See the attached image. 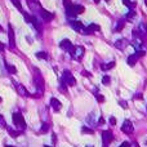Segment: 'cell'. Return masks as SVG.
<instances>
[{"mask_svg": "<svg viewBox=\"0 0 147 147\" xmlns=\"http://www.w3.org/2000/svg\"><path fill=\"white\" fill-rule=\"evenodd\" d=\"M68 52L71 54L72 58H75L76 61H80L81 57L84 56V53H85V49H84V47H81V45H72Z\"/></svg>", "mask_w": 147, "mask_h": 147, "instance_id": "obj_1", "label": "cell"}, {"mask_svg": "<svg viewBox=\"0 0 147 147\" xmlns=\"http://www.w3.org/2000/svg\"><path fill=\"white\" fill-rule=\"evenodd\" d=\"M12 117H13L14 125L17 128H20V130L26 129V121H25V119H23V116H22L21 112H14L13 115H12Z\"/></svg>", "mask_w": 147, "mask_h": 147, "instance_id": "obj_2", "label": "cell"}, {"mask_svg": "<svg viewBox=\"0 0 147 147\" xmlns=\"http://www.w3.org/2000/svg\"><path fill=\"white\" fill-rule=\"evenodd\" d=\"M34 83H35V85H36V88H37V90H39V93H41V92L44 90V80H43V78H41V75H40V71H39L37 68H35Z\"/></svg>", "mask_w": 147, "mask_h": 147, "instance_id": "obj_3", "label": "cell"}, {"mask_svg": "<svg viewBox=\"0 0 147 147\" xmlns=\"http://www.w3.org/2000/svg\"><path fill=\"white\" fill-rule=\"evenodd\" d=\"M62 81L65 83L66 85H70V87H74V85H76V80H75V78L71 75V72L70 71H63L62 74Z\"/></svg>", "mask_w": 147, "mask_h": 147, "instance_id": "obj_4", "label": "cell"}, {"mask_svg": "<svg viewBox=\"0 0 147 147\" xmlns=\"http://www.w3.org/2000/svg\"><path fill=\"white\" fill-rule=\"evenodd\" d=\"M8 39H9V48L10 49H14L16 48V37H14V31L12 25H8Z\"/></svg>", "mask_w": 147, "mask_h": 147, "instance_id": "obj_5", "label": "cell"}, {"mask_svg": "<svg viewBox=\"0 0 147 147\" xmlns=\"http://www.w3.org/2000/svg\"><path fill=\"white\" fill-rule=\"evenodd\" d=\"M102 141H103V145H110L114 141V134L111 130H103L102 132Z\"/></svg>", "mask_w": 147, "mask_h": 147, "instance_id": "obj_6", "label": "cell"}, {"mask_svg": "<svg viewBox=\"0 0 147 147\" xmlns=\"http://www.w3.org/2000/svg\"><path fill=\"white\" fill-rule=\"evenodd\" d=\"M133 130H134V126H133L132 121H129V120L124 121L123 125H121V132L125 133V134H132Z\"/></svg>", "mask_w": 147, "mask_h": 147, "instance_id": "obj_7", "label": "cell"}, {"mask_svg": "<svg viewBox=\"0 0 147 147\" xmlns=\"http://www.w3.org/2000/svg\"><path fill=\"white\" fill-rule=\"evenodd\" d=\"M100 26H98L97 23H92V25H89L88 27H84V30H83V34H85V35H90V34H93L94 31H100Z\"/></svg>", "mask_w": 147, "mask_h": 147, "instance_id": "obj_8", "label": "cell"}, {"mask_svg": "<svg viewBox=\"0 0 147 147\" xmlns=\"http://www.w3.org/2000/svg\"><path fill=\"white\" fill-rule=\"evenodd\" d=\"M39 13H40V17L43 18V21L49 22V21L53 20V16H54V14L50 13V12H48V10H45V9H40Z\"/></svg>", "mask_w": 147, "mask_h": 147, "instance_id": "obj_9", "label": "cell"}, {"mask_svg": "<svg viewBox=\"0 0 147 147\" xmlns=\"http://www.w3.org/2000/svg\"><path fill=\"white\" fill-rule=\"evenodd\" d=\"M50 106H52V108L56 111V112H58V111L61 110V107H62V105H61V102L57 100V98L52 97L50 98Z\"/></svg>", "mask_w": 147, "mask_h": 147, "instance_id": "obj_10", "label": "cell"}, {"mask_svg": "<svg viewBox=\"0 0 147 147\" xmlns=\"http://www.w3.org/2000/svg\"><path fill=\"white\" fill-rule=\"evenodd\" d=\"M70 25H71V27L74 28V30L79 31V32H83V30H84L83 23H81V22H79V21H71V22H70Z\"/></svg>", "mask_w": 147, "mask_h": 147, "instance_id": "obj_11", "label": "cell"}, {"mask_svg": "<svg viewBox=\"0 0 147 147\" xmlns=\"http://www.w3.org/2000/svg\"><path fill=\"white\" fill-rule=\"evenodd\" d=\"M59 47L62 48V49H65V50H70V49H71V47H72V43L68 39H63L59 43Z\"/></svg>", "mask_w": 147, "mask_h": 147, "instance_id": "obj_12", "label": "cell"}, {"mask_svg": "<svg viewBox=\"0 0 147 147\" xmlns=\"http://www.w3.org/2000/svg\"><path fill=\"white\" fill-rule=\"evenodd\" d=\"M16 88H17V92H18L21 95H30V97H31V94L26 90V88H25L22 84H16Z\"/></svg>", "mask_w": 147, "mask_h": 147, "instance_id": "obj_13", "label": "cell"}, {"mask_svg": "<svg viewBox=\"0 0 147 147\" xmlns=\"http://www.w3.org/2000/svg\"><path fill=\"white\" fill-rule=\"evenodd\" d=\"M126 45H128V41L125 39H120V40L115 41V47H116L117 49H120V50H123Z\"/></svg>", "mask_w": 147, "mask_h": 147, "instance_id": "obj_14", "label": "cell"}, {"mask_svg": "<svg viewBox=\"0 0 147 147\" xmlns=\"http://www.w3.org/2000/svg\"><path fill=\"white\" fill-rule=\"evenodd\" d=\"M72 10H74V13H75L76 16H78V14H80V13H84L85 8L83 7V5H79V4H74V7H72Z\"/></svg>", "mask_w": 147, "mask_h": 147, "instance_id": "obj_15", "label": "cell"}, {"mask_svg": "<svg viewBox=\"0 0 147 147\" xmlns=\"http://www.w3.org/2000/svg\"><path fill=\"white\" fill-rule=\"evenodd\" d=\"M125 18H120L119 22H117V25H116V27H115V31L116 32H119V31H121L124 28V26H125Z\"/></svg>", "mask_w": 147, "mask_h": 147, "instance_id": "obj_16", "label": "cell"}, {"mask_svg": "<svg viewBox=\"0 0 147 147\" xmlns=\"http://www.w3.org/2000/svg\"><path fill=\"white\" fill-rule=\"evenodd\" d=\"M137 61H138V57L136 56V53L130 54V56L128 57V65H129V66H134L137 63Z\"/></svg>", "mask_w": 147, "mask_h": 147, "instance_id": "obj_17", "label": "cell"}, {"mask_svg": "<svg viewBox=\"0 0 147 147\" xmlns=\"http://www.w3.org/2000/svg\"><path fill=\"white\" fill-rule=\"evenodd\" d=\"M115 65H116V62H115V61H111V62L106 63V65H102L101 68L103 70V71H108V70H111L112 67H115Z\"/></svg>", "mask_w": 147, "mask_h": 147, "instance_id": "obj_18", "label": "cell"}, {"mask_svg": "<svg viewBox=\"0 0 147 147\" xmlns=\"http://www.w3.org/2000/svg\"><path fill=\"white\" fill-rule=\"evenodd\" d=\"M8 133L10 134V137H13V138H17L18 136H21L22 130H14V129H12V128H8Z\"/></svg>", "mask_w": 147, "mask_h": 147, "instance_id": "obj_19", "label": "cell"}, {"mask_svg": "<svg viewBox=\"0 0 147 147\" xmlns=\"http://www.w3.org/2000/svg\"><path fill=\"white\" fill-rule=\"evenodd\" d=\"M5 67H7V70H8V72L9 74H17V68L13 66V65H9V63H5Z\"/></svg>", "mask_w": 147, "mask_h": 147, "instance_id": "obj_20", "label": "cell"}, {"mask_svg": "<svg viewBox=\"0 0 147 147\" xmlns=\"http://www.w3.org/2000/svg\"><path fill=\"white\" fill-rule=\"evenodd\" d=\"M49 130V124L48 123H43L41 124V128H40V133H47Z\"/></svg>", "mask_w": 147, "mask_h": 147, "instance_id": "obj_21", "label": "cell"}, {"mask_svg": "<svg viewBox=\"0 0 147 147\" xmlns=\"http://www.w3.org/2000/svg\"><path fill=\"white\" fill-rule=\"evenodd\" d=\"M36 57L39 59H48V54L45 52H37L36 53Z\"/></svg>", "mask_w": 147, "mask_h": 147, "instance_id": "obj_22", "label": "cell"}, {"mask_svg": "<svg viewBox=\"0 0 147 147\" xmlns=\"http://www.w3.org/2000/svg\"><path fill=\"white\" fill-rule=\"evenodd\" d=\"M81 132L85 133V134H93L94 130L90 129V128H88V126H83V128H81Z\"/></svg>", "mask_w": 147, "mask_h": 147, "instance_id": "obj_23", "label": "cell"}, {"mask_svg": "<svg viewBox=\"0 0 147 147\" xmlns=\"http://www.w3.org/2000/svg\"><path fill=\"white\" fill-rule=\"evenodd\" d=\"M123 4H124V5H126V7L129 8L130 10H133V8H134V3H130L129 0H123Z\"/></svg>", "mask_w": 147, "mask_h": 147, "instance_id": "obj_24", "label": "cell"}, {"mask_svg": "<svg viewBox=\"0 0 147 147\" xmlns=\"http://www.w3.org/2000/svg\"><path fill=\"white\" fill-rule=\"evenodd\" d=\"M102 83H103L105 85H110V83H111L110 76H108V75H105L103 78H102Z\"/></svg>", "mask_w": 147, "mask_h": 147, "instance_id": "obj_25", "label": "cell"}, {"mask_svg": "<svg viewBox=\"0 0 147 147\" xmlns=\"http://www.w3.org/2000/svg\"><path fill=\"white\" fill-rule=\"evenodd\" d=\"M12 3L16 5V8L18 9L20 12H23V9H22V7H21V3H20V0H12Z\"/></svg>", "mask_w": 147, "mask_h": 147, "instance_id": "obj_26", "label": "cell"}, {"mask_svg": "<svg viewBox=\"0 0 147 147\" xmlns=\"http://www.w3.org/2000/svg\"><path fill=\"white\" fill-rule=\"evenodd\" d=\"M63 5H65V9L67 10V9H70L74 4L71 3V0H63Z\"/></svg>", "mask_w": 147, "mask_h": 147, "instance_id": "obj_27", "label": "cell"}, {"mask_svg": "<svg viewBox=\"0 0 147 147\" xmlns=\"http://www.w3.org/2000/svg\"><path fill=\"white\" fill-rule=\"evenodd\" d=\"M59 90L62 92V93H67V88H66V84L62 81V84L59 85Z\"/></svg>", "mask_w": 147, "mask_h": 147, "instance_id": "obj_28", "label": "cell"}, {"mask_svg": "<svg viewBox=\"0 0 147 147\" xmlns=\"http://www.w3.org/2000/svg\"><path fill=\"white\" fill-rule=\"evenodd\" d=\"M0 126H7V123H5V119L3 115H0Z\"/></svg>", "mask_w": 147, "mask_h": 147, "instance_id": "obj_29", "label": "cell"}, {"mask_svg": "<svg viewBox=\"0 0 147 147\" xmlns=\"http://www.w3.org/2000/svg\"><path fill=\"white\" fill-rule=\"evenodd\" d=\"M95 98H97V101L100 102V103H102V102H105V97L101 94H95Z\"/></svg>", "mask_w": 147, "mask_h": 147, "instance_id": "obj_30", "label": "cell"}, {"mask_svg": "<svg viewBox=\"0 0 147 147\" xmlns=\"http://www.w3.org/2000/svg\"><path fill=\"white\" fill-rule=\"evenodd\" d=\"M134 14H136V13H134V12H133V10H130V12H129V13H128V14H126V17H125V20H132V18L134 17Z\"/></svg>", "mask_w": 147, "mask_h": 147, "instance_id": "obj_31", "label": "cell"}, {"mask_svg": "<svg viewBox=\"0 0 147 147\" xmlns=\"http://www.w3.org/2000/svg\"><path fill=\"white\" fill-rule=\"evenodd\" d=\"M81 75L83 76H87V78H90V72H88V71H85V70H83V71H81Z\"/></svg>", "mask_w": 147, "mask_h": 147, "instance_id": "obj_32", "label": "cell"}, {"mask_svg": "<svg viewBox=\"0 0 147 147\" xmlns=\"http://www.w3.org/2000/svg\"><path fill=\"white\" fill-rule=\"evenodd\" d=\"M119 103H120V106L123 107V108H126V107H128V103H126L125 101H120Z\"/></svg>", "mask_w": 147, "mask_h": 147, "instance_id": "obj_33", "label": "cell"}, {"mask_svg": "<svg viewBox=\"0 0 147 147\" xmlns=\"http://www.w3.org/2000/svg\"><path fill=\"white\" fill-rule=\"evenodd\" d=\"M110 124H111V125H115V124H116V119H115L114 116L110 117Z\"/></svg>", "mask_w": 147, "mask_h": 147, "instance_id": "obj_34", "label": "cell"}, {"mask_svg": "<svg viewBox=\"0 0 147 147\" xmlns=\"http://www.w3.org/2000/svg\"><path fill=\"white\" fill-rule=\"evenodd\" d=\"M119 147H130V143L129 142H123Z\"/></svg>", "mask_w": 147, "mask_h": 147, "instance_id": "obj_35", "label": "cell"}, {"mask_svg": "<svg viewBox=\"0 0 147 147\" xmlns=\"http://www.w3.org/2000/svg\"><path fill=\"white\" fill-rule=\"evenodd\" d=\"M98 124H100V125L105 124V117H103V116H101V117H100V120H98Z\"/></svg>", "mask_w": 147, "mask_h": 147, "instance_id": "obj_36", "label": "cell"}, {"mask_svg": "<svg viewBox=\"0 0 147 147\" xmlns=\"http://www.w3.org/2000/svg\"><path fill=\"white\" fill-rule=\"evenodd\" d=\"M142 94H141V93H138V94H136V95H134V100H142Z\"/></svg>", "mask_w": 147, "mask_h": 147, "instance_id": "obj_37", "label": "cell"}, {"mask_svg": "<svg viewBox=\"0 0 147 147\" xmlns=\"http://www.w3.org/2000/svg\"><path fill=\"white\" fill-rule=\"evenodd\" d=\"M4 44H3V43H0V53H1V52H4Z\"/></svg>", "mask_w": 147, "mask_h": 147, "instance_id": "obj_38", "label": "cell"}, {"mask_svg": "<svg viewBox=\"0 0 147 147\" xmlns=\"http://www.w3.org/2000/svg\"><path fill=\"white\" fill-rule=\"evenodd\" d=\"M52 141H53V143H56V142H57V137H56V134H53V136H52Z\"/></svg>", "mask_w": 147, "mask_h": 147, "instance_id": "obj_39", "label": "cell"}, {"mask_svg": "<svg viewBox=\"0 0 147 147\" xmlns=\"http://www.w3.org/2000/svg\"><path fill=\"white\" fill-rule=\"evenodd\" d=\"M133 147H139V145H138L137 142H134V143H133Z\"/></svg>", "mask_w": 147, "mask_h": 147, "instance_id": "obj_40", "label": "cell"}, {"mask_svg": "<svg viewBox=\"0 0 147 147\" xmlns=\"http://www.w3.org/2000/svg\"><path fill=\"white\" fill-rule=\"evenodd\" d=\"M100 1H101V0H94V3H95V4H98Z\"/></svg>", "mask_w": 147, "mask_h": 147, "instance_id": "obj_41", "label": "cell"}, {"mask_svg": "<svg viewBox=\"0 0 147 147\" xmlns=\"http://www.w3.org/2000/svg\"><path fill=\"white\" fill-rule=\"evenodd\" d=\"M4 147H14V146H10V145H5Z\"/></svg>", "mask_w": 147, "mask_h": 147, "instance_id": "obj_42", "label": "cell"}, {"mask_svg": "<svg viewBox=\"0 0 147 147\" xmlns=\"http://www.w3.org/2000/svg\"><path fill=\"white\" fill-rule=\"evenodd\" d=\"M0 31H3V27L1 26H0Z\"/></svg>", "mask_w": 147, "mask_h": 147, "instance_id": "obj_43", "label": "cell"}, {"mask_svg": "<svg viewBox=\"0 0 147 147\" xmlns=\"http://www.w3.org/2000/svg\"><path fill=\"white\" fill-rule=\"evenodd\" d=\"M145 4H146V5H147V0H145Z\"/></svg>", "mask_w": 147, "mask_h": 147, "instance_id": "obj_44", "label": "cell"}, {"mask_svg": "<svg viewBox=\"0 0 147 147\" xmlns=\"http://www.w3.org/2000/svg\"><path fill=\"white\" fill-rule=\"evenodd\" d=\"M1 101H3V100H1V97H0V103H1Z\"/></svg>", "mask_w": 147, "mask_h": 147, "instance_id": "obj_45", "label": "cell"}, {"mask_svg": "<svg viewBox=\"0 0 147 147\" xmlns=\"http://www.w3.org/2000/svg\"><path fill=\"white\" fill-rule=\"evenodd\" d=\"M103 147H108V146H107V145H103Z\"/></svg>", "mask_w": 147, "mask_h": 147, "instance_id": "obj_46", "label": "cell"}, {"mask_svg": "<svg viewBox=\"0 0 147 147\" xmlns=\"http://www.w3.org/2000/svg\"><path fill=\"white\" fill-rule=\"evenodd\" d=\"M44 147H52V146H44Z\"/></svg>", "mask_w": 147, "mask_h": 147, "instance_id": "obj_47", "label": "cell"}, {"mask_svg": "<svg viewBox=\"0 0 147 147\" xmlns=\"http://www.w3.org/2000/svg\"><path fill=\"white\" fill-rule=\"evenodd\" d=\"M146 145H147V142H146Z\"/></svg>", "mask_w": 147, "mask_h": 147, "instance_id": "obj_48", "label": "cell"}]
</instances>
